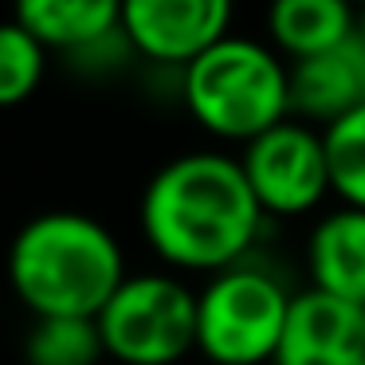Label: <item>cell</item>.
<instances>
[{
	"label": "cell",
	"instance_id": "6",
	"mask_svg": "<svg viewBox=\"0 0 365 365\" xmlns=\"http://www.w3.org/2000/svg\"><path fill=\"white\" fill-rule=\"evenodd\" d=\"M240 165H244V177L259 208L279 220L307 216L322 208L326 197H334L326 138L302 118H287L255 142H247L240 153Z\"/></svg>",
	"mask_w": 365,
	"mask_h": 365
},
{
	"label": "cell",
	"instance_id": "11",
	"mask_svg": "<svg viewBox=\"0 0 365 365\" xmlns=\"http://www.w3.org/2000/svg\"><path fill=\"white\" fill-rule=\"evenodd\" d=\"M354 36V0H271L267 4V40L287 63L326 56Z\"/></svg>",
	"mask_w": 365,
	"mask_h": 365
},
{
	"label": "cell",
	"instance_id": "5",
	"mask_svg": "<svg viewBox=\"0 0 365 365\" xmlns=\"http://www.w3.org/2000/svg\"><path fill=\"white\" fill-rule=\"evenodd\" d=\"M106 357L118 365H177L197 349V291L169 271H142L98 314Z\"/></svg>",
	"mask_w": 365,
	"mask_h": 365
},
{
	"label": "cell",
	"instance_id": "1",
	"mask_svg": "<svg viewBox=\"0 0 365 365\" xmlns=\"http://www.w3.org/2000/svg\"><path fill=\"white\" fill-rule=\"evenodd\" d=\"M263 220L267 212L240 158L220 150H192L165 161L138 200V224L150 252L173 271L208 279L255 252Z\"/></svg>",
	"mask_w": 365,
	"mask_h": 365
},
{
	"label": "cell",
	"instance_id": "16",
	"mask_svg": "<svg viewBox=\"0 0 365 365\" xmlns=\"http://www.w3.org/2000/svg\"><path fill=\"white\" fill-rule=\"evenodd\" d=\"M357 36H361V40H365V4H361V9H357Z\"/></svg>",
	"mask_w": 365,
	"mask_h": 365
},
{
	"label": "cell",
	"instance_id": "17",
	"mask_svg": "<svg viewBox=\"0 0 365 365\" xmlns=\"http://www.w3.org/2000/svg\"><path fill=\"white\" fill-rule=\"evenodd\" d=\"M354 4H365V0H354Z\"/></svg>",
	"mask_w": 365,
	"mask_h": 365
},
{
	"label": "cell",
	"instance_id": "9",
	"mask_svg": "<svg viewBox=\"0 0 365 365\" xmlns=\"http://www.w3.org/2000/svg\"><path fill=\"white\" fill-rule=\"evenodd\" d=\"M365 106V40L354 36L326 56L291 63V114L310 126H334Z\"/></svg>",
	"mask_w": 365,
	"mask_h": 365
},
{
	"label": "cell",
	"instance_id": "2",
	"mask_svg": "<svg viewBox=\"0 0 365 365\" xmlns=\"http://www.w3.org/2000/svg\"><path fill=\"white\" fill-rule=\"evenodd\" d=\"M126 279L118 236L87 212H40L9 244V283L32 318H98Z\"/></svg>",
	"mask_w": 365,
	"mask_h": 365
},
{
	"label": "cell",
	"instance_id": "10",
	"mask_svg": "<svg viewBox=\"0 0 365 365\" xmlns=\"http://www.w3.org/2000/svg\"><path fill=\"white\" fill-rule=\"evenodd\" d=\"M307 275L314 291L365 310V212L330 208L307 236Z\"/></svg>",
	"mask_w": 365,
	"mask_h": 365
},
{
	"label": "cell",
	"instance_id": "3",
	"mask_svg": "<svg viewBox=\"0 0 365 365\" xmlns=\"http://www.w3.org/2000/svg\"><path fill=\"white\" fill-rule=\"evenodd\" d=\"M181 106L224 142H255L291 114V63L271 43L228 36L181 67Z\"/></svg>",
	"mask_w": 365,
	"mask_h": 365
},
{
	"label": "cell",
	"instance_id": "7",
	"mask_svg": "<svg viewBox=\"0 0 365 365\" xmlns=\"http://www.w3.org/2000/svg\"><path fill=\"white\" fill-rule=\"evenodd\" d=\"M236 0H122V32L150 67H189L232 36Z\"/></svg>",
	"mask_w": 365,
	"mask_h": 365
},
{
	"label": "cell",
	"instance_id": "14",
	"mask_svg": "<svg viewBox=\"0 0 365 365\" xmlns=\"http://www.w3.org/2000/svg\"><path fill=\"white\" fill-rule=\"evenodd\" d=\"M51 51L16 20H0V110L20 106L40 91Z\"/></svg>",
	"mask_w": 365,
	"mask_h": 365
},
{
	"label": "cell",
	"instance_id": "4",
	"mask_svg": "<svg viewBox=\"0 0 365 365\" xmlns=\"http://www.w3.org/2000/svg\"><path fill=\"white\" fill-rule=\"evenodd\" d=\"M291 302V287L247 255L197 291V354L212 365H271Z\"/></svg>",
	"mask_w": 365,
	"mask_h": 365
},
{
	"label": "cell",
	"instance_id": "13",
	"mask_svg": "<svg viewBox=\"0 0 365 365\" xmlns=\"http://www.w3.org/2000/svg\"><path fill=\"white\" fill-rule=\"evenodd\" d=\"M103 357L98 318H36L24 338L28 365H98Z\"/></svg>",
	"mask_w": 365,
	"mask_h": 365
},
{
	"label": "cell",
	"instance_id": "12",
	"mask_svg": "<svg viewBox=\"0 0 365 365\" xmlns=\"http://www.w3.org/2000/svg\"><path fill=\"white\" fill-rule=\"evenodd\" d=\"M12 20L56 56H75L122 28V0H12Z\"/></svg>",
	"mask_w": 365,
	"mask_h": 365
},
{
	"label": "cell",
	"instance_id": "8",
	"mask_svg": "<svg viewBox=\"0 0 365 365\" xmlns=\"http://www.w3.org/2000/svg\"><path fill=\"white\" fill-rule=\"evenodd\" d=\"M271 365H365V310L326 291H294Z\"/></svg>",
	"mask_w": 365,
	"mask_h": 365
},
{
	"label": "cell",
	"instance_id": "15",
	"mask_svg": "<svg viewBox=\"0 0 365 365\" xmlns=\"http://www.w3.org/2000/svg\"><path fill=\"white\" fill-rule=\"evenodd\" d=\"M326 138V161H330V185L334 197L346 208L365 212V106L349 118L322 130Z\"/></svg>",
	"mask_w": 365,
	"mask_h": 365
}]
</instances>
